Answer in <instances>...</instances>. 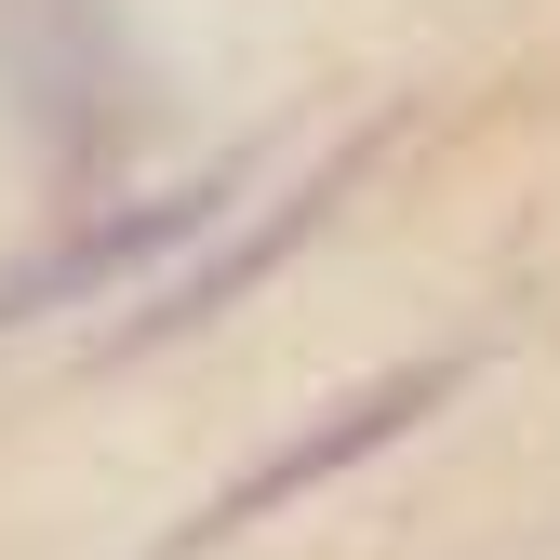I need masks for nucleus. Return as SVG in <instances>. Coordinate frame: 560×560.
Wrapping results in <instances>:
<instances>
[{
  "mask_svg": "<svg viewBox=\"0 0 560 560\" xmlns=\"http://www.w3.org/2000/svg\"><path fill=\"white\" fill-rule=\"evenodd\" d=\"M228 214H241V161H228V174H187V187H161V200H120V214L67 228V241H40L27 267H0V334H14V320H54V307H94V294H120V280L200 254Z\"/></svg>",
  "mask_w": 560,
  "mask_h": 560,
  "instance_id": "nucleus-1",
  "label": "nucleus"
},
{
  "mask_svg": "<svg viewBox=\"0 0 560 560\" xmlns=\"http://www.w3.org/2000/svg\"><path fill=\"white\" fill-rule=\"evenodd\" d=\"M347 174H361V148H334V161H320L307 187H280V214H267V228H214V254H200L187 280H148V307L120 320V347H161V334H200V320H214L228 294H254V280H267L280 254H294V241H320V228H334Z\"/></svg>",
  "mask_w": 560,
  "mask_h": 560,
  "instance_id": "nucleus-3",
  "label": "nucleus"
},
{
  "mask_svg": "<svg viewBox=\"0 0 560 560\" xmlns=\"http://www.w3.org/2000/svg\"><path fill=\"white\" fill-rule=\"evenodd\" d=\"M454 387H467V361H413V374H387V387H361V400H334L320 428H294V441H280L267 467H241V480H228V494L200 508V521H174V534H161L148 560H200V547H228V534H254L267 508H294V494H320V480H347L361 454H387V441L413 428V413H441Z\"/></svg>",
  "mask_w": 560,
  "mask_h": 560,
  "instance_id": "nucleus-2",
  "label": "nucleus"
}]
</instances>
